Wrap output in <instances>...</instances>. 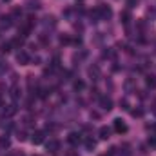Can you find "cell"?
Returning a JSON list of instances; mask_svg holds the SVG:
<instances>
[{
  "instance_id": "11",
  "label": "cell",
  "mask_w": 156,
  "mask_h": 156,
  "mask_svg": "<svg viewBox=\"0 0 156 156\" xmlns=\"http://www.w3.org/2000/svg\"><path fill=\"white\" fill-rule=\"evenodd\" d=\"M120 20H122L124 24H129V20H131V13H129V11H124V13H120Z\"/></svg>"
},
{
  "instance_id": "19",
  "label": "cell",
  "mask_w": 156,
  "mask_h": 156,
  "mask_svg": "<svg viewBox=\"0 0 156 156\" xmlns=\"http://www.w3.org/2000/svg\"><path fill=\"white\" fill-rule=\"evenodd\" d=\"M131 115H133L134 118H136V116L140 118V116H144V111H142V109H133V111H131Z\"/></svg>"
},
{
  "instance_id": "4",
  "label": "cell",
  "mask_w": 156,
  "mask_h": 156,
  "mask_svg": "<svg viewBox=\"0 0 156 156\" xmlns=\"http://www.w3.org/2000/svg\"><path fill=\"white\" fill-rule=\"evenodd\" d=\"M115 131L120 133V134H122V133H127V125H125L120 118H116V120H115Z\"/></svg>"
},
{
  "instance_id": "28",
  "label": "cell",
  "mask_w": 156,
  "mask_h": 156,
  "mask_svg": "<svg viewBox=\"0 0 156 156\" xmlns=\"http://www.w3.org/2000/svg\"><path fill=\"white\" fill-rule=\"evenodd\" d=\"M65 156H78V154H76V153H67Z\"/></svg>"
},
{
  "instance_id": "23",
  "label": "cell",
  "mask_w": 156,
  "mask_h": 156,
  "mask_svg": "<svg viewBox=\"0 0 156 156\" xmlns=\"http://www.w3.org/2000/svg\"><path fill=\"white\" fill-rule=\"evenodd\" d=\"M138 4V0H127V7H134Z\"/></svg>"
},
{
  "instance_id": "12",
  "label": "cell",
  "mask_w": 156,
  "mask_h": 156,
  "mask_svg": "<svg viewBox=\"0 0 156 156\" xmlns=\"http://www.w3.org/2000/svg\"><path fill=\"white\" fill-rule=\"evenodd\" d=\"M11 42H4V44H0V53H9L11 51Z\"/></svg>"
},
{
  "instance_id": "15",
  "label": "cell",
  "mask_w": 156,
  "mask_h": 156,
  "mask_svg": "<svg viewBox=\"0 0 156 156\" xmlns=\"http://www.w3.org/2000/svg\"><path fill=\"white\" fill-rule=\"evenodd\" d=\"M22 44H24V36H16L15 40H11V45L13 47H20Z\"/></svg>"
},
{
  "instance_id": "13",
  "label": "cell",
  "mask_w": 156,
  "mask_h": 156,
  "mask_svg": "<svg viewBox=\"0 0 156 156\" xmlns=\"http://www.w3.org/2000/svg\"><path fill=\"white\" fill-rule=\"evenodd\" d=\"M147 87H151V89L156 87V76L154 75H149V76H147Z\"/></svg>"
},
{
  "instance_id": "10",
  "label": "cell",
  "mask_w": 156,
  "mask_h": 156,
  "mask_svg": "<svg viewBox=\"0 0 156 156\" xmlns=\"http://www.w3.org/2000/svg\"><path fill=\"white\" fill-rule=\"evenodd\" d=\"M89 75H91V76H95V80H98V76H100V67H98V65L89 67Z\"/></svg>"
},
{
  "instance_id": "29",
  "label": "cell",
  "mask_w": 156,
  "mask_h": 156,
  "mask_svg": "<svg viewBox=\"0 0 156 156\" xmlns=\"http://www.w3.org/2000/svg\"><path fill=\"white\" fill-rule=\"evenodd\" d=\"M0 104H2V98H0Z\"/></svg>"
},
{
  "instance_id": "5",
  "label": "cell",
  "mask_w": 156,
  "mask_h": 156,
  "mask_svg": "<svg viewBox=\"0 0 156 156\" xmlns=\"http://www.w3.org/2000/svg\"><path fill=\"white\" fill-rule=\"evenodd\" d=\"M16 60H18V62H20V64H22V65H27V64H29V60H31V58H29V55H27V53H25V51H20V53H18V55H16Z\"/></svg>"
},
{
  "instance_id": "9",
  "label": "cell",
  "mask_w": 156,
  "mask_h": 156,
  "mask_svg": "<svg viewBox=\"0 0 156 156\" xmlns=\"http://www.w3.org/2000/svg\"><path fill=\"white\" fill-rule=\"evenodd\" d=\"M0 24H2V27H11V24H13V16H2L0 18Z\"/></svg>"
},
{
  "instance_id": "17",
  "label": "cell",
  "mask_w": 156,
  "mask_h": 156,
  "mask_svg": "<svg viewBox=\"0 0 156 156\" xmlns=\"http://www.w3.org/2000/svg\"><path fill=\"white\" fill-rule=\"evenodd\" d=\"M15 113H16V107H15V105H9L7 109H4V115H5V116H13Z\"/></svg>"
},
{
  "instance_id": "18",
  "label": "cell",
  "mask_w": 156,
  "mask_h": 156,
  "mask_svg": "<svg viewBox=\"0 0 156 156\" xmlns=\"http://www.w3.org/2000/svg\"><path fill=\"white\" fill-rule=\"evenodd\" d=\"M84 87H85V85H84L82 80H76V82H75V89H76V91H82Z\"/></svg>"
},
{
  "instance_id": "14",
  "label": "cell",
  "mask_w": 156,
  "mask_h": 156,
  "mask_svg": "<svg viewBox=\"0 0 156 156\" xmlns=\"http://www.w3.org/2000/svg\"><path fill=\"white\" fill-rule=\"evenodd\" d=\"M9 145H11L9 138H7V136H0V147H2V149H7Z\"/></svg>"
},
{
  "instance_id": "32",
  "label": "cell",
  "mask_w": 156,
  "mask_h": 156,
  "mask_svg": "<svg viewBox=\"0 0 156 156\" xmlns=\"http://www.w3.org/2000/svg\"><path fill=\"white\" fill-rule=\"evenodd\" d=\"M36 156H38V154H36Z\"/></svg>"
},
{
  "instance_id": "6",
  "label": "cell",
  "mask_w": 156,
  "mask_h": 156,
  "mask_svg": "<svg viewBox=\"0 0 156 156\" xmlns=\"http://www.w3.org/2000/svg\"><path fill=\"white\" fill-rule=\"evenodd\" d=\"M31 142H33L35 145L42 144V142H44V131H35V133H33V138H31Z\"/></svg>"
},
{
  "instance_id": "20",
  "label": "cell",
  "mask_w": 156,
  "mask_h": 156,
  "mask_svg": "<svg viewBox=\"0 0 156 156\" xmlns=\"http://www.w3.org/2000/svg\"><path fill=\"white\" fill-rule=\"evenodd\" d=\"M11 96H13V100H18V96H20V95H18V89H16V87H13V89H11Z\"/></svg>"
},
{
  "instance_id": "30",
  "label": "cell",
  "mask_w": 156,
  "mask_h": 156,
  "mask_svg": "<svg viewBox=\"0 0 156 156\" xmlns=\"http://www.w3.org/2000/svg\"><path fill=\"white\" fill-rule=\"evenodd\" d=\"M102 156H107V154H102Z\"/></svg>"
},
{
  "instance_id": "27",
  "label": "cell",
  "mask_w": 156,
  "mask_h": 156,
  "mask_svg": "<svg viewBox=\"0 0 156 156\" xmlns=\"http://www.w3.org/2000/svg\"><path fill=\"white\" fill-rule=\"evenodd\" d=\"M153 113L156 115V100H154V104H153Z\"/></svg>"
},
{
  "instance_id": "25",
  "label": "cell",
  "mask_w": 156,
  "mask_h": 156,
  "mask_svg": "<svg viewBox=\"0 0 156 156\" xmlns=\"http://www.w3.org/2000/svg\"><path fill=\"white\" fill-rule=\"evenodd\" d=\"M120 105H122V109H129V107H127V105H129L127 100H120Z\"/></svg>"
},
{
  "instance_id": "8",
  "label": "cell",
  "mask_w": 156,
  "mask_h": 156,
  "mask_svg": "<svg viewBox=\"0 0 156 156\" xmlns=\"http://www.w3.org/2000/svg\"><path fill=\"white\" fill-rule=\"evenodd\" d=\"M58 149H60V142H58V140H49V142H47V151L56 153Z\"/></svg>"
},
{
  "instance_id": "3",
  "label": "cell",
  "mask_w": 156,
  "mask_h": 156,
  "mask_svg": "<svg viewBox=\"0 0 156 156\" xmlns=\"http://www.w3.org/2000/svg\"><path fill=\"white\" fill-rule=\"evenodd\" d=\"M67 142H69L71 145H78V144L82 142V134H80V133H71V134L67 136Z\"/></svg>"
},
{
  "instance_id": "2",
  "label": "cell",
  "mask_w": 156,
  "mask_h": 156,
  "mask_svg": "<svg viewBox=\"0 0 156 156\" xmlns=\"http://www.w3.org/2000/svg\"><path fill=\"white\" fill-rule=\"evenodd\" d=\"M100 105H102L104 111H111V109H113V100L107 98V96H102V98H100Z\"/></svg>"
},
{
  "instance_id": "1",
  "label": "cell",
  "mask_w": 156,
  "mask_h": 156,
  "mask_svg": "<svg viewBox=\"0 0 156 156\" xmlns=\"http://www.w3.org/2000/svg\"><path fill=\"white\" fill-rule=\"evenodd\" d=\"M98 15L102 20H109L113 16V9L109 5H98Z\"/></svg>"
},
{
  "instance_id": "26",
  "label": "cell",
  "mask_w": 156,
  "mask_h": 156,
  "mask_svg": "<svg viewBox=\"0 0 156 156\" xmlns=\"http://www.w3.org/2000/svg\"><path fill=\"white\" fill-rule=\"evenodd\" d=\"M16 138H18V140H22V142H24V140H25V133H24V131H22V133H18V136H16Z\"/></svg>"
},
{
  "instance_id": "16",
  "label": "cell",
  "mask_w": 156,
  "mask_h": 156,
  "mask_svg": "<svg viewBox=\"0 0 156 156\" xmlns=\"http://www.w3.org/2000/svg\"><path fill=\"white\" fill-rule=\"evenodd\" d=\"M85 147H87V151H93V149L96 147V142H95L93 138H87V140H85Z\"/></svg>"
},
{
  "instance_id": "31",
  "label": "cell",
  "mask_w": 156,
  "mask_h": 156,
  "mask_svg": "<svg viewBox=\"0 0 156 156\" xmlns=\"http://www.w3.org/2000/svg\"><path fill=\"white\" fill-rule=\"evenodd\" d=\"M5 2H9V0H5Z\"/></svg>"
},
{
  "instance_id": "7",
  "label": "cell",
  "mask_w": 156,
  "mask_h": 156,
  "mask_svg": "<svg viewBox=\"0 0 156 156\" xmlns=\"http://www.w3.org/2000/svg\"><path fill=\"white\" fill-rule=\"evenodd\" d=\"M98 134H100V138H102V140H107V138L111 136V127H107V125H104V127H100V131H98Z\"/></svg>"
},
{
  "instance_id": "22",
  "label": "cell",
  "mask_w": 156,
  "mask_h": 156,
  "mask_svg": "<svg viewBox=\"0 0 156 156\" xmlns=\"http://www.w3.org/2000/svg\"><path fill=\"white\" fill-rule=\"evenodd\" d=\"M60 42L62 44H71V38L69 36H60Z\"/></svg>"
},
{
  "instance_id": "21",
  "label": "cell",
  "mask_w": 156,
  "mask_h": 156,
  "mask_svg": "<svg viewBox=\"0 0 156 156\" xmlns=\"http://www.w3.org/2000/svg\"><path fill=\"white\" fill-rule=\"evenodd\" d=\"M5 69H7V65H5V62H4V60L0 58V75H2V73H4Z\"/></svg>"
},
{
  "instance_id": "24",
  "label": "cell",
  "mask_w": 156,
  "mask_h": 156,
  "mask_svg": "<svg viewBox=\"0 0 156 156\" xmlns=\"http://www.w3.org/2000/svg\"><path fill=\"white\" fill-rule=\"evenodd\" d=\"M149 145H151V147H156V138H154V136H151V138H149Z\"/></svg>"
}]
</instances>
